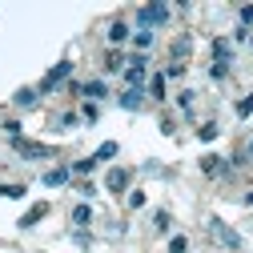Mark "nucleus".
<instances>
[{"label": "nucleus", "mask_w": 253, "mask_h": 253, "mask_svg": "<svg viewBox=\"0 0 253 253\" xmlns=\"http://www.w3.org/2000/svg\"><path fill=\"white\" fill-rule=\"evenodd\" d=\"M69 77H73V60H60V65H52V69L44 73V81H41V88H37V92H41V97H48V92H56Z\"/></svg>", "instance_id": "obj_2"}, {"label": "nucleus", "mask_w": 253, "mask_h": 253, "mask_svg": "<svg viewBox=\"0 0 253 253\" xmlns=\"http://www.w3.org/2000/svg\"><path fill=\"white\" fill-rule=\"evenodd\" d=\"M56 125H60V129H73V125H77V113H60Z\"/></svg>", "instance_id": "obj_27"}, {"label": "nucleus", "mask_w": 253, "mask_h": 253, "mask_svg": "<svg viewBox=\"0 0 253 253\" xmlns=\"http://www.w3.org/2000/svg\"><path fill=\"white\" fill-rule=\"evenodd\" d=\"M229 60H233V44H229L225 37H217V41H213V65H225V69H229Z\"/></svg>", "instance_id": "obj_6"}, {"label": "nucleus", "mask_w": 253, "mask_h": 253, "mask_svg": "<svg viewBox=\"0 0 253 253\" xmlns=\"http://www.w3.org/2000/svg\"><path fill=\"white\" fill-rule=\"evenodd\" d=\"M44 213H48V205H44V201H41V205H33V209H28V213L20 217V229H33V225H37V221H41Z\"/></svg>", "instance_id": "obj_13"}, {"label": "nucleus", "mask_w": 253, "mask_h": 253, "mask_svg": "<svg viewBox=\"0 0 253 253\" xmlns=\"http://www.w3.org/2000/svg\"><path fill=\"white\" fill-rule=\"evenodd\" d=\"M249 44H253V33H249Z\"/></svg>", "instance_id": "obj_36"}, {"label": "nucleus", "mask_w": 253, "mask_h": 253, "mask_svg": "<svg viewBox=\"0 0 253 253\" xmlns=\"http://www.w3.org/2000/svg\"><path fill=\"white\" fill-rule=\"evenodd\" d=\"M121 69H129V56L117 52V48H109L105 52V73H121Z\"/></svg>", "instance_id": "obj_9"}, {"label": "nucleus", "mask_w": 253, "mask_h": 253, "mask_svg": "<svg viewBox=\"0 0 253 253\" xmlns=\"http://www.w3.org/2000/svg\"><path fill=\"white\" fill-rule=\"evenodd\" d=\"M177 105H181V109H193V88H185L181 97H177Z\"/></svg>", "instance_id": "obj_30"}, {"label": "nucleus", "mask_w": 253, "mask_h": 253, "mask_svg": "<svg viewBox=\"0 0 253 253\" xmlns=\"http://www.w3.org/2000/svg\"><path fill=\"white\" fill-rule=\"evenodd\" d=\"M141 105H145V88H125V92H121V109L133 113V109H141Z\"/></svg>", "instance_id": "obj_8"}, {"label": "nucleus", "mask_w": 253, "mask_h": 253, "mask_svg": "<svg viewBox=\"0 0 253 253\" xmlns=\"http://www.w3.org/2000/svg\"><path fill=\"white\" fill-rule=\"evenodd\" d=\"M77 189H81V197H97V185H92V181H81Z\"/></svg>", "instance_id": "obj_31"}, {"label": "nucleus", "mask_w": 253, "mask_h": 253, "mask_svg": "<svg viewBox=\"0 0 253 253\" xmlns=\"http://www.w3.org/2000/svg\"><path fill=\"white\" fill-rule=\"evenodd\" d=\"M81 97L97 105V101H105V97H109V88H105V81H88V84H81Z\"/></svg>", "instance_id": "obj_7"}, {"label": "nucleus", "mask_w": 253, "mask_h": 253, "mask_svg": "<svg viewBox=\"0 0 253 253\" xmlns=\"http://www.w3.org/2000/svg\"><path fill=\"white\" fill-rule=\"evenodd\" d=\"M237 16H241V28H249V24H253V4H241Z\"/></svg>", "instance_id": "obj_26"}, {"label": "nucleus", "mask_w": 253, "mask_h": 253, "mask_svg": "<svg viewBox=\"0 0 253 253\" xmlns=\"http://www.w3.org/2000/svg\"><path fill=\"white\" fill-rule=\"evenodd\" d=\"M81 117H84V121L92 125V121L101 117V105H92V101H84V105H81Z\"/></svg>", "instance_id": "obj_22"}, {"label": "nucleus", "mask_w": 253, "mask_h": 253, "mask_svg": "<svg viewBox=\"0 0 253 253\" xmlns=\"http://www.w3.org/2000/svg\"><path fill=\"white\" fill-rule=\"evenodd\" d=\"M153 225H157V229L165 233V229L173 225V217H169V209H157V213H153Z\"/></svg>", "instance_id": "obj_21"}, {"label": "nucleus", "mask_w": 253, "mask_h": 253, "mask_svg": "<svg viewBox=\"0 0 253 253\" xmlns=\"http://www.w3.org/2000/svg\"><path fill=\"white\" fill-rule=\"evenodd\" d=\"M149 97H153V101H165V73H153V81H149Z\"/></svg>", "instance_id": "obj_16"}, {"label": "nucleus", "mask_w": 253, "mask_h": 253, "mask_svg": "<svg viewBox=\"0 0 253 253\" xmlns=\"http://www.w3.org/2000/svg\"><path fill=\"white\" fill-rule=\"evenodd\" d=\"M217 133H221V129H217L213 121H209V125H201V129H197V137H201V141H217Z\"/></svg>", "instance_id": "obj_23"}, {"label": "nucleus", "mask_w": 253, "mask_h": 253, "mask_svg": "<svg viewBox=\"0 0 253 253\" xmlns=\"http://www.w3.org/2000/svg\"><path fill=\"white\" fill-rule=\"evenodd\" d=\"M245 205H253V189H249V193H245Z\"/></svg>", "instance_id": "obj_34"}, {"label": "nucleus", "mask_w": 253, "mask_h": 253, "mask_svg": "<svg viewBox=\"0 0 253 253\" xmlns=\"http://www.w3.org/2000/svg\"><path fill=\"white\" fill-rule=\"evenodd\" d=\"M169 253H189V237L185 233H173L169 237Z\"/></svg>", "instance_id": "obj_20"}, {"label": "nucleus", "mask_w": 253, "mask_h": 253, "mask_svg": "<svg viewBox=\"0 0 253 253\" xmlns=\"http://www.w3.org/2000/svg\"><path fill=\"white\" fill-rule=\"evenodd\" d=\"M92 165H97L92 157H88V161H77V165H73V173H81V177H84V173H92Z\"/></svg>", "instance_id": "obj_28"}, {"label": "nucleus", "mask_w": 253, "mask_h": 253, "mask_svg": "<svg viewBox=\"0 0 253 253\" xmlns=\"http://www.w3.org/2000/svg\"><path fill=\"white\" fill-rule=\"evenodd\" d=\"M88 221H92V209H88V205H77V209H73V225H77V229H84Z\"/></svg>", "instance_id": "obj_19"}, {"label": "nucleus", "mask_w": 253, "mask_h": 253, "mask_svg": "<svg viewBox=\"0 0 253 253\" xmlns=\"http://www.w3.org/2000/svg\"><path fill=\"white\" fill-rule=\"evenodd\" d=\"M245 153H249V157H253V141H249V145H245Z\"/></svg>", "instance_id": "obj_35"}, {"label": "nucleus", "mask_w": 253, "mask_h": 253, "mask_svg": "<svg viewBox=\"0 0 253 253\" xmlns=\"http://www.w3.org/2000/svg\"><path fill=\"white\" fill-rule=\"evenodd\" d=\"M145 205V193H141V189H133V193H129V209H141Z\"/></svg>", "instance_id": "obj_29"}, {"label": "nucleus", "mask_w": 253, "mask_h": 253, "mask_svg": "<svg viewBox=\"0 0 253 253\" xmlns=\"http://www.w3.org/2000/svg\"><path fill=\"white\" fill-rule=\"evenodd\" d=\"M137 24L145 28V33L169 24V4H141V8H137Z\"/></svg>", "instance_id": "obj_1"}, {"label": "nucleus", "mask_w": 253, "mask_h": 253, "mask_svg": "<svg viewBox=\"0 0 253 253\" xmlns=\"http://www.w3.org/2000/svg\"><path fill=\"white\" fill-rule=\"evenodd\" d=\"M253 113V92H249V97H241L237 101V117H249Z\"/></svg>", "instance_id": "obj_25"}, {"label": "nucleus", "mask_w": 253, "mask_h": 253, "mask_svg": "<svg viewBox=\"0 0 253 253\" xmlns=\"http://www.w3.org/2000/svg\"><path fill=\"white\" fill-rule=\"evenodd\" d=\"M4 133L8 137H20V121H4Z\"/></svg>", "instance_id": "obj_33"}, {"label": "nucleus", "mask_w": 253, "mask_h": 253, "mask_svg": "<svg viewBox=\"0 0 253 253\" xmlns=\"http://www.w3.org/2000/svg\"><path fill=\"white\" fill-rule=\"evenodd\" d=\"M117 153H121V145H117V141H105L97 153H92V161H97V165H101V161H113Z\"/></svg>", "instance_id": "obj_14"}, {"label": "nucleus", "mask_w": 253, "mask_h": 253, "mask_svg": "<svg viewBox=\"0 0 253 253\" xmlns=\"http://www.w3.org/2000/svg\"><path fill=\"white\" fill-rule=\"evenodd\" d=\"M12 149L24 157V161H44V157H52L48 145H41V141H24V137H12Z\"/></svg>", "instance_id": "obj_3"}, {"label": "nucleus", "mask_w": 253, "mask_h": 253, "mask_svg": "<svg viewBox=\"0 0 253 253\" xmlns=\"http://www.w3.org/2000/svg\"><path fill=\"white\" fill-rule=\"evenodd\" d=\"M229 165H233V169H241V165H249V153H233V157H229Z\"/></svg>", "instance_id": "obj_32"}, {"label": "nucleus", "mask_w": 253, "mask_h": 253, "mask_svg": "<svg viewBox=\"0 0 253 253\" xmlns=\"http://www.w3.org/2000/svg\"><path fill=\"white\" fill-rule=\"evenodd\" d=\"M37 101H41V92H37V88H20L16 97H12V105H16V109H33Z\"/></svg>", "instance_id": "obj_11"}, {"label": "nucleus", "mask_w": 253, "mask_h": 253, "mask_svg": "<svg viewBox=\"0 0 253 253\" xmlns=\"http://www.w3.org/2000/svg\"><path fill=\"white\" fill-rule=\"evenodd\" d=\"M133 48H137V52H149V48H153V33L137 28V33H133Z\"/></svg>", "instance_id": "obj_18"}, {"label": "nucleus", "mask_w": 253, "mask_h": 253, "mask_svg": "<svg viewBox=\"0 0 253 253\" xmlns=\"http://www.w3.org/2000/svg\"><path fill=\"white\" fill-rule=\"evenodd\" d=\"M189 48H193V41H189V37H177V41H173V44H169V52H173V56H177V65H181V60H185V56H189Z\"/></svg>", "instance_id": "obj_17"}, {"label": "nucleus", "mask_w": 253, "mask_h": 253, "mask_svg": "<svg viewBox=\"0 0 253 253\" xmlns=\"http://www.w3.org/2000/svg\"><path fill=\"white\" fill-rule=\"evenodd\" d=\"M209 233H213L221 245H225V249H241V237H237V233H233L221 217H209Z\"/></svg>", "instance_id": "obj_4"}, {"label": "nucleus", "mask_w": 253, "mask_h": 253, "mask_svg": "<svg viewBox=\"0 0 253 253\" xmlns=\"http://www.w3.org/2000/svg\"><path fill=\"white\" fill-rule=\"evenodd\" d=\"M0 197H24V185H4L0 181Z\"/></svg>", "instance_id": "obj_24"}, {"label": "nucleus", "mask_w": 253, "mask_h": 253, "mask_svg": "<svg viewBox=\"0 0 253 253\" xmlns=\"http://www.w3.org/2000/svg\"><path fill=\"white\" fill-rule=\"evenodd\" d=\"M129 169H109V177H105V189L109 193H125V189H129Z\"/></svg>", "instance_id": "obj_5"}, {"label": "nucleus", "mask_w": 253, "mask_h": 253, "mask_svg": "<svg viewBox=\"0 0 253 253\" xmlns=\"http://www.w3.org/2000/svg\"><path fill=\"white\" fill-rule=\"evenodd\" d=\"M69 177H73V169L60 165V169H48V173H44V185H52V189H56V185H65Z\"/></svg>", "instance_id": "obj_15"}, {"label": "nucleus", "mask_w": 253, "mask_h": 253, "mask_svg": "<svg viewBox=\"0 0 253 253\" xmlns=\"http://www.w3.org/2000/svg\"><path fill=\"white\" fill-rule=\"evenodd\" d=\"M201 169H205L209 177H229V169L221 165V157H213V153H209V157H201Z\"/></svg>", "instance_id": "obj_10"}, {"label": "nucleus", "mask_w": 253, "mask_h": 253, "mask_svg": "<svg viewBox=\"0 0 253 253\" xmlns=\"http://www.w3.org/2000/svg\"><path fill=\"white\" fill-rule=\"evenodd\" d=\"M129 37H133V28L125 24V20H113V24H109V41H113V44H121V41H129Z\"/></svg>", "instance_id": "obj_12"}]
</instances>
